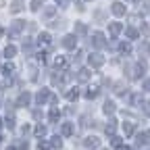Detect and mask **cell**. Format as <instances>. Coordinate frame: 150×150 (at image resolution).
I'll return each instance as SVG.
<instances>
[{
  "label": "cell",
  "instance_id": "26",
  "mask_svg": "<svg viewBox=\"0 0 150 150\" xmlns=\"http://www.w3.org/2000/svg\"><path fill=\"white\" fill-rule=\"evenodd\" d=\"M77 96H79L77 88H73V90H69V92H67V100H77Z\"/></svg>",
  "mask_w": 150,
  "mask_h": 150
},
{
  "label": "cell",
  "instance_id": "37",
  "mask_svg": "<svg viewBox=\"0 0 150 150\" xmlns=\"http://www.w3.org/2000/svg\"><path fill=\"white\" fill-rule=\"evenodd\" d=\"M142 92H150V77H148V79L142 83Z\"/></svg>",
  "mask_w": 150,
  "mask_h": 150
},
{
  "label": "cell",
  "instance_id": "32",
  "mask_svg": "<svg viewBox=\"0 0 150 150\" xmlns=\"http://www.w3.org/2000/svg\"><path fill=\"white\" fill-rule=\"evenodd\" d=\"M119 50H121L123 54H129V52H131V46H129V44H121V46H119Z\"/></svg>",
  "mask_w": 150,
  "mask_h": 150
},
{
  "label": "cell",
  "instance_id": "15",
  "mask_svg": "<svg viewBox=\"0 0 150 150\" xmlns=\"http://www.w3.org/2000/svg\"><path fill=\"white\" fill-rule=\"evenodd\" d=\"M54 65H56V69H67V59H65V56H56V59H54Z\"/></svg>",
  "mask_w": 150,
  "mask_h": 150
},
{
  "label": "cell",
  "instance_id": "27",
  "mask_svg": "<svg viewBox=\"0 0 150 150\" xmlns=\"http://www.w3.org/2000/svg\"><path fill=\"white\" fill-rule=\"evenodd\" d=\"M110 144L115 146V148H123V142H121L119 136H110Z\"/></svg>",
  "mask_w": 150,
  "mask_h": 150
},
{
  "label": "cell",
  "instance_id": "38",
  "mask_svg": "<svg viewBox=\"0 0 150 150\" xmlns=\"http://www.w3.org/2000/svg\"><path fill=\"white\" fill-rule=\"evenodd\" d=\"M144 115H146V117H150V100H148V102H144Z\"/></svg>",
  "mask_w": 150,
  "mask_h": 150
},
{
  "label": "cell",
  "instance_id": "40",
  "mask_svg": "<svg viewBox=\"0 0 150 150\" xmlns=\"http://www.w3.org/2000/svg\"><path fill=\"white\" fill-rule=\"evenodd\" d=\"M33 119H42V112H40V110H38V108L33 110Z\"/></svg>",
  "mask_w": 150,
  "mask_h": 150
},
{
  "label": "cell",
  "instance_id": "22",
  "mask_svg": "<svg viewBox=\"0 0 150 150\" xmlns=\"http://www.w3.org/2000/svg\"><path fill=\"white\" fill-rule=\"evenodd\" d=\"M104 112H106V115H112V112H115V102L106 100L104 102Z\"/></svg>",
  "mask_w": 150,
  "mask_h": 150
},
{
  "label": "cell",
  "instance_id": "1",
  "mask_svg": "<svg viewBox=\"0 0 150 150\" xmlns=\"http://www.w3.org/2000/svg\"><path fill=\"white\" fill-rule=\"evenodd\" d=\"M92 46L98 48V50L106 46V40H104V33H102V31H94V33H92Z\"/></svg>",
  "mask_w": 150,
  "mask_h": 150
},
{
  "label": "cell",
  "instance_id": "3",
  "mask_svg": "<svg viewBox=\"0 0 150 150\" xmlns=\"http://www.w3.org/2000/svg\"><path fill=\"white\" fill-rule=\"evenodd\" d=\"M90 65H92V67H102V65H104V56L98 54V52L90 54Z\"/></svg>",
  "mask_w": 150,
  "mask_h": 150
},
{
  "label": "cell",
  "instance_id": "41",
  "mask_svg": "<svg viewBox=\"0 0 150 150\" xmlns=\"http://www.w3.org/2000/svg\"><path fill=\"white\" fill-rule=\"evenodd\" d=\"M59 4H61V6H67V4H69V0H59Z\"/></svg>",
  "mask_w": 150,
  "mask_h": 150
},
{
  "label": "cell",
  "instance_id": "35",
  "mask_svg": "<svg viewBox=\"0 0 150 150\" xmlns=\"http://www.w3.org/2000/svg\"><path fill=\"white\" fill-rule=\"evenodd\" d=\"M40 4H42V0H31V11H38Z\"/></svg>",
  "mask_w": 150,
  "mask_h": 150
},
{
  "label": "cell",
  "instance_id": "17",
  "mask_svg": "<svg viewBox=\"0 0 150 150\" xmlns=\"http://www.w3.org/2000/svg\"><path fill=\"white\" fill-rule=\"evenodd\" d=\"M54 15H56V6H46L44 13H42L44 19H50V17H54Z\"/></svg>",
  "mask_w": 150,
  "mask_h": 150
},
{
  "label": "cell",
  "instance_id": "42",
  "mask_svg": "<svg viewBox=\"0 0 150 150\" xmlns=\"http://www.w3.org/2000/svg\"><path fill=\"white\" fill-rule=\"evenodd\" d=\"M123 150H134V148H129V146H123Z\"/></svg>",
  "mask_w": 150,
  "mask_h": 150
},
{
  "label": "cell",
  "instance_id": "43",
  "mask_svg": "<svg viewBox=\"0 0 150 150\" xmlns=\"http://www.w3.org/2000/svg\"><path fill=\"white\" fill-rule=\"evenodd\" d=\"M2 35H4V31H2V29H0V38H2Z\"/></svg>",
  "mask_w": 150,
  "mask_h": 150
},
{
  "label": "cell",
  "instance_id": "24",
  "mask_svg": "<svg viewBox=\"0 0 150 150\" xmlns=\"http://www.w3.org/2000/svg\"><path fill=\"white\" fill-rule=\"evenodd\" d=\"M61 134H63V136H71V134H73V125H71V123H65L63 129H61Z\"/></svg>",
  "mask_w": 150,
  "mask_h": 150
},
{
  "label": "cell",
  "instance_id": "30",
  "mask_svg": "<svg viewBox=\"0 0 150 150\" xmlns=\"http://www.w3.org/2000/svg\"><path fill=\"white\" fill-rule=\"evenodd\" d=\"M125 92V83L123 81H119V83H115V94H119V96H121V94Z\"/></svg>",
  "mask_w": 150,
  "mask_h": 150
},
{
  "label": "cell",
  "instance_id": "39",
  "mask_svg": "<svg viewBox=\"0 0 150 150\" xmlns=\"http://www.w3.org/2000/svg\"><path fill=\"white\" fill-rule=\"evenodd\" d=\"M38 61L44 65V63H46V52H40V54H38Z\"/></svg>",
  "mask_w": 150,
  "mask_h": 150
},
{
  "label": "cell",
  "instance_id": "23",
  "mask_svg": "<svg viewBox=\"0 0 150 150\" xmlns=\"http://www.w3.org/2000/svg\"><path fill=\"white\" fill-rule=\"evenodd\" d=\"M115 123H117L115 119H110V121L106 123V127H104V131H106V134H110V136L115 134Z\"/></svg>",
  "mask_w": 150,
  "mask_h": 150
},
{
  "label": "cell",
  "instance_id": "7",
  "mask_svg": "<svg viewBox=\"0 0 150 150\" xmlns=\"http://www.w3.org/2000/svg\"><path fill=\"white\" fill-rule=\"evenodd\" d=\"M83 146H86V148H98V146H100V140H98L96 136H88V138L83 140Z\"/></svg>",
  "mask_w": 150,
  "mask_h": 150
},
{
  "label": "cell",
  "instance_id": "44",
  "mask_svg": "<svg viewBox=\"0 0 150 150\" xmlns=\"http://www.w3.org/2000/svg\"><path fill=\"white\" fill-rule=\"evenodd\" d=\"M0 127H2V119H0Z\"/></svg>",
  "mask_w": 150,
  "mask_h": 150
},
{
  "label": "cell",
  "instance_id": "31",
  "mask_svg": "<svg viewBox=\"0 0 150 150\" xmlns=\"http://www.w3.org/2000/svg\"><path fill=\"white\" fill-rule=\"evenodd\" d=\"M44 134H46V127H44V125H38V127H35V136H38V138H42Z\"/></svg>",
  "mask_w": 150,
  "mask_h": 150
},
{
  "label": "cell",
  "instance_id": "10",
  "mask_svg": "<svg viewBox=\"0 0 150 150\" xmlns=\"http://www.w3.org/2000/svg\"><path fill=\"white\" fill-rule=\"evenodd\" d=\"M138 146H144V144H150V131H142L138 134V140H136Z\"/></svg>",
  "mask_w": 150,
  "mask_h": 150
},
{
  "label": "cell",
  "instance_id": "5",
  "mask_svg": "<svg viewBox=\"0 0 150 150\" xmlns=\"http://www.w3.org/2000/svg\"><path fill=\"white\" fill-rule=\"evenodd\" d=\"M48 98H50V92H48L46 88H42L40 92L35 94V102H38V104H44V102H46Z\"/></svg>",
  "mask_w": 150,
  "mask_h": 150
},
{
  "label": "cell",
  "instance_id": "25",
  "mask_svg": "<svg viewBox=\"0 0 150 150\" xmlns=\"http://www.w3.org/2000/svg\"><path fill=\"white\" fill-rule=\"evenodd\" d=\"M96 96H98V86H94L86 92V98H96Z\"/></svg>",
  "mask_w": 150,
  "mask_h": 150
},
{
  "label": "cell",
  "instance_id": "11",
  "mask_svg": "<svg viewBox=\"0 0 150 150\" xmlns=\"http://www.w3.org/2000/svg\"><path fill=\"white\" fill-rule=\"evenodd\" d=\"M29 102H31V94H29V92H23L21 96H19V100H17L19 106H27Z\"/></svg>",
  "mask_w": 150,
  "mask_h": 150
},
{
  "label": "cell",
  "instance_id": "4",
  "mask_svg": "<svg viewBox=\"0 0 150 150\" xmlns=\"http://www.w3.org/2000/svg\"><path fill=\"white\" fill-rule=\"evenodd\" d=\"M63 46L67 50H73L75 46H77V38H75V35H65L63 38Z\"/></svg>",
  "mask_w": 150,
  "mask_h": 150
},
{
  "label": "cell",
  "instance_id": "36",
  "mask_svg": "<svg viewBox=\"0 0 150 150\" xmlns=\"http://www.w3.org/2000/svg\"><path fill=\"white\" fill-rule=\"evenodd\" d=\"M6 125L8 127H15V117L13 115H6Z\"/></svg>",
  "mask_w": 150,
  "mask_h": 150
},
{
  "label": "cell",
  "instance_id": "12",
  "mask_svg": "<svg viewBox=\"0 0 150 150\" xmlns=\"http://www.w3.org/2000/svg\"><path fill=\"white\" fill-rule=\"evenodd\" d=\"M38 44H40V46H48L50 44V33L48 31L40 33V35H38Z\"/></svg>",
  "mask_w": 150,
  "mask_h": 150
},
{
  "label": "cell",
  "instance_id": "16",
  "mask_svg": "<svg viewBox=\"0 0 150 150\" xmlns=\"http://www.w3.org/2000/svg\"><path fill=\"white\" fill-rule=\"evenodd\" d=\"M134 131H136V125H134V123H129V121L123 123V134H125V136H131Z\"/></svg>",
  "mask_w": 150,
  "mask_h": 150
},
{
  "label": "cell",
  "instance_id": "2",
  "mask_svg": "<svg viewBox=\"0 0 150 150\" xmlns=\"http://www.w3.org/2000/svg\"><path fill=\"white\" fill-rule=\"evenodd\" d=\"M144 73H146V63H144V61H138V65L134 67V73H131V77H134V79H140Z\"/></svg>",
  "mask_w": 150,
  "mask_h": 150
},
{
  "label": "cell",
  "instance_id": "8",
  "mask_svg": "<svg viewBox=\"0 0 150 150\" xmlns=\"http://www.w3.org/2000/svg\"><path fill=\"white\" fill-rule=\"evenodd\" d=\"M25 27V21H13V27H11V38H17L19 31Z\"/></svg>",
  "mask_w": 150,
  "mask_h": 150
},
{
  "label": "cell",
  "instance_id": "13",
  "mask_svg": "<svg viewBox=\"0 0 150 150\" xmlns=\"http://www.w3.org/2000/svg\"><path fill=\"white\" fill-rule=\"evenodd\" d=\"M90 75H92L90 69H79V71H77V79H79V81H88Z\"/></svg>",
  "mask_w": 150,
  "mask_h": 150
},
{
  "label": "cell",
  "instance_id": "18",
  "mask_svg": "<svg viewBox=\"0 0 150 150\" xmlns=\"http://www.w3.org/2000/svg\"><path fill=\"white\" fill-rule=\"evenodd\" d=\"M15 54H17V48H15L13 44H8V46L4 48V56H6V59H13Z\"/></svg>",
  "mask_w": 150,
  "mask_h": 150
},
{
  "label": "cell",
  "instance_id": "29",
  "mask_svg": "<svg viewBox=\"0 0 150 150\" xmlns=\"http://www.w3.org/2000/svg\"><path fill=\"white\" fill-rule=\"evenodd\" d=\"M50 146H52V148H61V146H63L61 136H54V138H52V142H50Z\"/></svg>",
  "mask_w": 150,
  "mask_h": 150
},
{
  "label": "cell",
  "instance_id": "21",
  "mask_svg": "<svg viewBox=\"0 0 150 150\" xmlns=\"http://www.w3.org/2000/svg\"><path fill=\"white\" fill-rule=\"evenodd\" d=\"M75 31H77L79 35H86V33H88V27H86L81 21H77V23H75Z\"/></svg>",
  "mask_w": 150,
  "mask_h": 150
},
{
  "label": "cell",
  "instance_id": "19",
  "mask_svg": "<svg viewBox=\"0 0 150 150\" xmlns=\"http://www.w3.org/2000/svg\"><path fill=\"white\" fill-rule=\"evenodd\" d=\"M125 33H127V38H129V40H136V38L140 35V31H138L136 27H127V29H125Z\"/></svg>",
  "mask_w": 150,
  "mask_h": 150
},
{
  "label": "cell",
  "instance_id": "9",
  "mask_svg": "<svg viewBox=\"0 0 150 150\" xmlns=\"http://www.w3.org/2000/svg\"><path fill=\"white\" fill-rule=\"evenodd\" d=\"M121 29H123V25H121V23H117V21L108 23V31H110V35H112V38H117V35L121 33Z\"/></svg>",
  "mask_w": 150,
  "mask_h": 150
},
{
  "label": "cell",
  "instance_id": "20",
  "mask_svg": "<svg viewBox=\"0 0 150 150\" xmlns=\"http://www.w3.org/2000/svg\"><path fill=\"white\" fill-rule=\"evenodd\" d=\"M48 117H50V121H52V123H56V121H59V117H61V110L54 106V108L50 110V115H48Z\"/></svg>",
  "mask_w": 150,
  "mask_h": 150
},
{
  "label": "cell",
  "instance_id": "14",
  "mask_svg": "<svg viewBox=\"0 0 150 150\" xmlns=\"http://www.w3.org/2000/svg\"><path fill=\"white\" fill-rule=\"evenodd\" d=\"M21 11H23V0H13L11 13H21Z\"/></svg>",
  "mask_w": 150,
  "mask_h": 150
},
{
  "label": "cell",
  "instance_id": "28",
  "mask_svg": "<svg viewBox=\"0 0 150 150\" xmlns=\"http://www.w3.org/2000/svg\"><path fill=\"white\" fill-rule=\"evenodd\" d=\"M129 102H131V106H138L142 102V94H134V96L129 98Z\"/></svg>",
  "mask_w": 150,
  "mask_h": 150
},
{
  "label": "cell",
  "instance_id": "6",
  "mask_svg": "<svg viewBox=\"0 0 150 150\" xmlns=\"http://www.w3.org/2000/svg\"><path fill=\"white\" fill-rule=\"evenodd\" d=\"M110 11H112V15H115V17H123V15H125V4H123V2H112Z\"/></svg>",
  "mask_w": 150,
  "mask_h": 150
},
{
  "label": "cell",
  "instance_id": "34",
  "mask_svg": "<svg viewBox=\"0 0 150 150\" xmlns=\"http://www.w3.org/2000/svg\"><path fill=\"white\" fill-rule=\"evenodd\" d=\"M48 148H50V144H48V142H42V140H40V144H38V150H48Z\"/></svg>",
  "mask_w": 150,
  "mask_h": 150
},
{
  "label": "cell",
  "instance_id": "33",
  "mask_svg": "<svg viewBox=\"0 0 150 150\" xmlns=\"http://www.w3.org/2000/svg\"><path fill=\"white\" fill-rule=\"evenodd\" d=\"M13 71H15V65H13V63H6V65H4V73H6V75H11Z\"/></svg>",
  "mask_w": 150,
  "mask_h": 150
}]
</instances>
